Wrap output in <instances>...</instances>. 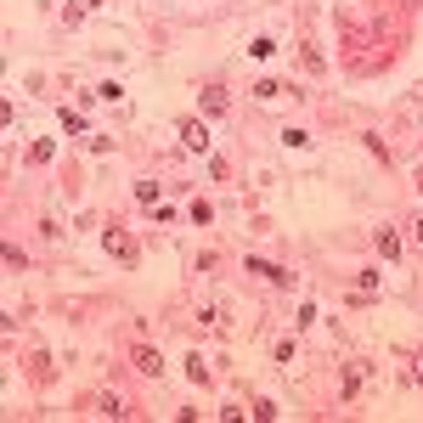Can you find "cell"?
Returning a JSON list of instances; mask_svg holds the SVG:
<instances>
[{
  "instance_id": "3957f363",
  "label": "cell",
  "mask_w": 423,
  "mask_h": 423,
  "mask_svg": "<svg viewBox=\"0 0 423 423\" xmlns=\"http://www.w3.org/2000/svg\"><path fill=\"white\" fill-rule=\"evenodd\" d=\"M249 271H260L266 282H282V288L294 282V271H282V266H271V260H249Z\"/></svg>"
},
{
  "instance_id": "ba28073f",
  "label": "cell",
  "mask_w": 423,
  "mask_h": 423,
  "mask_svg": "<svg viewBox=\"0 0 423 423\" xmlns=\"http://www.w3.org/2000/svg\"><path fill=\"white\" fill-rule=\"evenodd\" d=\"M85 6H102V0H79V12H85Z\"/></svg>"
},
{
  "instance_id": "6da1fadb",
  "label": "cell",
  "mask_w": 423,
  "mask_h": 423,
  "mask_svg": "<svg viewBox=\"0 0 423 423\" xmlns=\"http://www.w3.org/2000/svg\"><path fill=\"white\" fill-rule=\"evenodd\" d=\"M102 249H108L113 260H124V266L136 260V237H130V232H113V226H108V232H102Z\"/></svg>"
},
{
  "instance_id": "5b68a950",
  "label": "cell",
  "mask_w": 423,
  "mask_h": 423,
  "mask_svg": "<svg viewBox=\"0 0 423 423\" xmlns=\"http://www.w3.org/2000/svg\"><path fill=\"white\" fill-rule=\"evenodd\" d=\"M378 254H384V260H395V254H401V243H395V232H378Z\"/></svg>"
},
{
  "instance_id": "8992f818",
  "label": "cell",
  "mask_w": 423,
  "mask_h": 423,
  "mask_svg": "<svg viewBox=\"0 0 423 423\" xmlns=\"http://www.w3.org/2000/svg\"><path fill=\"white\" fill-rule=\"evenodd\" d=\"M203 108L209 113H226V91H203Z\"/></svg>"
},
{
  "instance_id": "277c9868",
  "label": "cell",
  "mask_w": 423,
  "mask_h": 423,
  "mask_svg": "<svg viewBox=\"0 0 423 423\" xmlns=\"http://www.w3.org/2000/svg\"><path fill=\"white\" fill-rule=\"evenodd\" d=\"M136 367H141V372H152V378H158V367H164V361H158V350H147V344H136Z\"/></svg>"
},
{
  "instance_id": "52a82bcc",
  "label": "cell",
  "mask_w": 423,
  "mask_h": 423,
  "mask_svg": "<svg viewBox=\"0 0 423 423\" xmlns=\"http://www.w3.org/2000/svg\"><path fill=\"white\" fill-rule=\"evenodd\" d=\"M412 378H417V384H423V350H417V367H412Z\"/></svg>"
},
{
  "instance_id": "7a4b0ae2",
  "label": "cell",
  "mask_w": 423,
  "mask_h": 423,
  "mask_svg": "<svg viewBox=\"0 0 423 423\" xmlns=\"http://www.w3.org/2000/svg\"><path fill=\"white\" fill-rule=\"evenodd\" d=\"M181 141H186L192 152H209V124H203V119H181Z\"/></svg>"
}]
</instances>
